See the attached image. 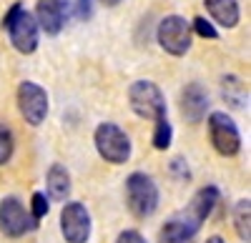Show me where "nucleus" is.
<instances>
[{
	"mask_svg": "<svg viewBox=\"0 0 251 243\" xmlns=\"http://www.w3.org/2000/svg\"><path fill=\"white\" fill-rule=\"evenodd\" d=\"M234 226H236V233L241 241H251V200L249 198H241L236 208H234Z\"/></svg>",
	"mask_w": 251,
	"mask_h": 243,
	"instance_id": "obj_16",
	"label": "nucleus"
},
{
	"mask_svg": "<svg viewBox=\"0 0 251 243\" xmlns=\"http://www.w3.org/2000/svg\"><path fill=\"white\" fill-rule=\"evenodd\" d=\"M75 13L80 20H88L93 15V3L91 0H75Z\"/></svg>",
	"mask_w": 251,
	"mask_h": 243,
	"instance_id": "obj_23",
	"label": "nucleus"
},
{
	"mask_svg": "<svg viewBox=\"0 0 251 243\" xmlns=\"http://www.w3.org/2000/svg\"><path fill=\"white\" fill-rule=\"evenodd\" d=\"M126 203L136 218H149L158 208V188L151 176L141 171L131 173L126 178Z\"/></svg>",
	"mask_w": 251,
	"mask_h": 243,
	"instance_id": "obj_2",
	"label": "nucleus"
},
{
	"mask_svg": "<svg viewBox=\"0 0 251 243\" xmlns=\"http://www.w3.org/2000/svg\"><path fill=\"white\" fill-rule=\"evenodd\" d=\"M93 140H96V151L100 153L103 160H108V163L121 166L131 158V138L116 123H100L96 128Z\"/></svg>",
	"mask_w": 251,
	"mask_h": 243,
	"instance_id": "obj_4",
	"label": "nucleus"
},
{
	"mask_svg": "<svg viewBox=\"0 0 251 243\" xmlns=\"http://www.w3.org/2000/svg\"><path fill=\"white\" fill-rule=\"evenodd\" d=\"M13 148H15V143H13V133H10V128L0 123V166H5L8 160H10Z\"/></svg>",
	"mask_w": 251,
	"mask_h": 243,
	"instance_id": "obj_19",
	"label": "nucleus"
},
{
	"mask_svg": "<svg viewBox=\"0 0 251 243\" xmlns=\"http://www.w3.org/2000/svg\"><path fill=\"white\" fill-rule=\"evenodd\" d=\"M191 23L181 15H166L161 23H158V30H156V38H158V45L169 53V55H186L188 48H191Z\"/></svg>",
	"mask_w": 251,
	"mask_h": 243,
	"instance_id": "obj_5",
	"label": "nucleus"
},
{
	"mask_svg": "<svg viewBox=\"0 0 251 243\" xmlns=\"http://www.w3.org/2000/svg\"><path fill=\"white\" fill-rule=\"evenodd\" d=\"M174 140V128L169 123V118L156 120V131H153V148L156 151H166Z\"/></svg>",
	"mask_w": 251,
	"mask_h": 243,
	"instance_id": "obj_18",
	"label": "nucleus"
},
{
	"mask_svg": "<svg viewBox=\"0 0 251 243\" xmlns=\"http://www.w3.org/2000/svg\"><path fill=\"white\" fill-rule=\"evenodd\" d=\"M60 233L68 243H86L91 238V213L88 208L71 200L60 211Z\"/></svg>",
	"mask_w": 251,
	"mask_h": 243,
	"instance_id": "obj_9",
	"label": "nucleus"
},
{
	"mask_svg": "<svg viewBox=\"0 0 251 243\" xmlns=\"http://www.w3.org/2000/svg\"><path fill=\"white\" fill-rule=\"evenodd\" d=\"M208 138H211V146L216 148L219 155L231 158L241 151V135H239L234 118L221 110L208 115Z\"/></svg>",
	"mask_w": 251,
	"mask_h": 243,
	"instance_id": "obj_6",
	"label": "nucleus"
},
{
	"mask_svg": "<svg viewBox=\"0 0 251 243\" xmlns=\"http://www.w3.org/2000/svg\"><path fill=\"white\" fill-rule=\"evenodd\" d=\"M100 3L106 5V8H113V5H118V3H121V0H100Z\"/></svg>",
	"mask_w": 251,
	"mask_h": 243,
	"instance_id": "obj_25",
	"label": "nucleus"
},
{
	"mask_svg": "<svg viewBox=\"0 0 251 243\" xmlns=\"http://www.w3.org/2000/svg\"><path fill=\"white\" fill-rule=\"evenodd\" d=\"M206 13L211 15L221 28L239 25V3L236 0H203Z\"/></svg>",
	"mask_w": 251,
	"mask_h": 243,
	"instance_id": "obj_14",
	"label": "nucleus"
},
{
	"mask_svg": "<svg viewBox=\"0 0 251 243\" xmlns=\"http://www.w3.org/2000/svg\"><path fill=\"white\" fill-rule=\"evenodd\" d=\"M116 243H146V238H143L138 231H123V233L116 238Z\"/></svg>",
	"mask_w": 251,
	"mask_h": 243,
	"instance_id": "obj_24",
	"label": "nucleus"
},
{
	"mask_svg": "<svg viewBox=\"0 0 251 243\" xmlns=\"http://www.w3.org/2000/svg\"><path fill=\"white\" fill-rule=\"evenodd\" d=\"M181 115L188 123H201L203 115H206V108H208V93L203 90L201 83H188L183 90H181Z\"/></svg>",
	"mask_w": 251,
	"mask_h": 243,
	"instance_id": "obj_10",
	"label": "nucleus"
},
{
	"mask_svg": "<svg viewBox=\"0 0 251 243\" xmlns=\"http://www.w3.org/2000/svg\"><path fill=\"white\" fill-rule=\"evenodd\" d=\"M128 103L138 118L153 120V123L166 118V98L153 80H136L128 88Z\"/></svg>",
	"mask_w": 251,
	"mask_h": 243,
	"instance_id": "obj_3",
	"label": "nucleus"
},
{
	"mask_svg": "<svg viewBox=\"0 0 251 243\" xmlns=\"http://www.w3.org/2000/svg\"><path fill=\"white\" fill-rule=\"evenodd\" d=\"M206 243H224V238H221V236H211Z\"/></svg>",
	"mask_w": 251,
	"mask_h": 243,
	"instance_id": "obj_26",
	"label": "nucleus"
},
{
	"mask_svg": "<svg viewBox=\"0 0 251 243\" xmlns=\"http://www.w3.org/2000/svg\"><path fill=\"white\" fill-rule=\"evenodd\" d=\"M18 108L25 123L40 126L48 115V93L33 80H23L18 86Z\"/></svg>",
	"mask_w": 251,
	"mask_h": 243,
	"instance_id": "obj_8",
	"label": "nucleus"
},
{
	"mask_svg": "<svg viewBox=\"0 0 251 243\" xmlns=\"http://www.w3.org/2000/svg\"><path fill=\"white\" fill-rule=\"evenodd\" d=\"M35 23L48 35H58L63 25H66V0H38Z\"/></svg>",
	"mask_w": 251,
	"mask_h": 243,
	"instance_id": "obj_11",
	"label": "nucleus"
},
{
	"mask_svg": "<svg viewBox=\"0 0 251 243\" xmlns=\"http://www.w3.org/2000/svg\"><path fill=\"white\" fill-rule=\"evenodd\" d=\"M171 173H174L176 178H181V180L191 178V176H188V166H186L183 158H174V160H171Z\"/></svg>",
	"mask_w": 251,
	"mask_h": 243,
	"instance_id": "obj_22",
	"label": "nucleus"
},
{
	"mask_svg": "<svg viewBox=\"0 0 251 243\" xmlns=\"http://www.w3.org/2000/svg\"><path fill=\"white\" fill-rule=\"evenodd\" d=\"M216 203H219V188H216V186H206V188H201V191L191 198V203H188V208L183 211V216L191 218L196 226H201L203 221L214 213Z\"/></svg>",
	"mask_w": 251,
	"mask_h": 243,
	"instance_id": "obj_13",
	"label": "nucleus"
},
{
	"mask_svg": "<svg viewBox=\"0 0 251 243\" xmlns=\"http://www.w3.org/2000/svg\"><path fill=\"white\" fill-rule=\"evenodd\" d=\"M35 228H38V221L30 216V211H25V206L18 198L8 196L0 200V231L5 236L20 238Z\"/></svg>",
	"mask_w": 251,
	"mask_h": 243,
	"instance_id": "obj_7",
	"label": "nucleus"
},
{
	"mask_svg": "<svg viewBox=\"0 0 251 243\" xmlns=\"http://www.w3.org/2000/svg\"><path fill=\"white\" fill-rule=\"evenodd\" d=\"M221 83H224V98H226L234 108H244L246 100H249V95H246V88H244L241 80L234 78V75H226Z\"/></svg>",
	"mask_w": 251,
	"mask_h": 243,
	"instance_id": "obj_17",
	"label": "nucleus"
},
{
	"mask_svg": "<svg viewBox=\"0 0 251 243\" xmlns=\"http://www.w3.org/2000/svg\"><path fill=\"white\" fill-rule=\"evenodd\" d=\"M191 30H196L201 38H208V40H216V38H219V30L208 23L206 18H196L194 23H191Z\"/></svg>",
	"mask_w": 251,
	"mask_h": 243,
	"instance_id": "obj_20",
	"label": "nucleus"
},
{
	"mask_svg": "<svg viewBox=\"0 0 251 243\" xmlns=\"http://www.w3.org/2000/svg\"><path fill=\"white\" fill-rule=\"evenodd\" d=\"M201 226H196L191 218H186L183 213L169 218L163 223L158 233V243H196V233Z\"/></svg>",
	"mask_w": 251,
	"mask_h": 243,
	"instance_id": "obj_12",
	"label": "nucleus"
},
{
	"mask_svg": "<svg viewBox=\"0 0 251 243\" xmlns=\"http://www.w3.org/2000/svg\"><path fill=\"white\" fill-rule=\"evenodd\" d=\"M30 216L35 218V221H40L43 216H48V198H46V193H33V211H30Z\"/></svg>",
	"mask_w": 251,
	"mask_h": 243,
	"instance_id": "obj_21",
	"label": "nucleus"
},
{
	"mask_svg": "<svg viewBox=\"0 0 251 243\" xmlns=\"http://www.w3.org/2000/svg\"><path fill=\"white\" fill-rule=\"evenodd\" d=\"M46 186H48V196L53 200H66L71 193V173L66 171V166L53 163L46 176Z\"/></svg>",
	"mask_w": 251,
	"mask_h": 243,
	"instance_id": "obj_15",
	"label": "nucleus"
},
{
	"mask_svg": "<svg viewBox=\"0 0 251 243\" xmlns=\"http://www.w3.org/2000/svg\"><path fill=\"white\" fill-rule=\"evenodd\" d=\"M3 28L10 35V43L15 45L18 53L30 55L38 48V23H35V15H30L20 3H15L8 15L3 18Z\"/></svg>",
	"mask_w": 251,
	"mask_h": 243,
	"instance_id": "obj_1",
	"label": "nucleus"
}]
</instances>
